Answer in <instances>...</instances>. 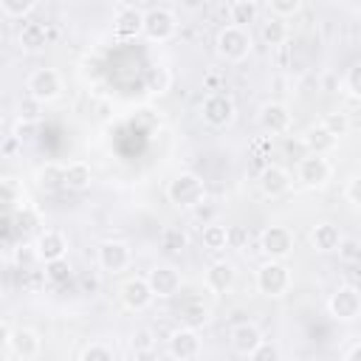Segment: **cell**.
Wrapping results in <instances>:
<instances>
[{
  "label": "cell",
  "instance_id": "obj_1",
  "mask_svg": "<svg viewBox=\"0 0 361 361\" xmlns=\"http://www.w3.org/2000/svg\"><path fill=\"white\" fill-rule=\"evenodd\" d=\"M166 200L178 209H197L206 203V183L197 172H178L166 183Z\"/></svg>",
  "mask_w": 361,
  "mask_h": 361
},
{
  "label": "cell",
  "instance_id": "obj_2",
  "mask_svg": "<svg viewBox=\"0 0 361 361\" xmlns=\"http://www.w3.org/2000/svg\"><path fill=\"white\" fill-rule=\"evenodd\" d=\"M214 48H217V54H220L226 62H243V59L251 54V48H254L251 31L228 23V25H223V28L217 31Z\"/></svg>",
  "mask_w": 361,
  "mask_h": 361
},
{
  "label": "cell",
  "instance_id": "obj_3",
  "mask_svg": "<svg viewBox=\"0 0 361 361\" xmlns=\"http://www.w3.org/2000/svg\"><path fill=\"white\" fill-rule=\"evenodd\" d=\"M290 282H293L290 268L285 262H279V259H268V262H262L257 268V290L262 296L279 299V296H285L290 290Z\"/></svg>",
  "mask_w": 361,
  "mask_h": 361
},
{
  "label": "cell",
  "instance_id": "obj_4",
  "mask_svg": "<svg viewBox=\"0 0 361 361\" xmlns=\"http://www.w3.org/2000/svg\"><path fill=\"white\" fill-rule=\"evenodd\" d=\"M234 113H237L234 99H231L228 93H223V90H212V93H206L203 102H200V118H203V124H209L212 130L228 127V124L234 121Z\"/></svg>",
  "mask_w": 361,
  "mask_h": 361
},
{
  "label": "cell",
  "instance_id": "obj_5",
  "mask_svg": "<svg viewBox=\"0 0 361 361\" xmlns=\"http://www.w3.org/2000/svg\"><path fill=\"white\" fill-rule=\"evenodd\" d=\"M327 310L336 322H355L361 316V290L355 285H338L327 299Z\"/></svg>",
  "mask_w": 361,
  "mask_h": 361
},
{
  "label": "cell",
  "instance_id": "obj_6",
  "mask_svg": "<svg viewBox=\"0 0 361 361\" xmlns=\"http://www.w3.org/2000/svg\"><path fill=\"white\" fill-rule=\"evenodd\" d=\"M25 90L31 99H37L39 104L54 102L62 93V76L54 68H37L28 79H25Z\"/></svg>",
  "mask_w": 361,
  "mask_h": 361
},
{
  "label": "cell",
  "instance_id": "obj_7",
  "mask_svg": "<svg viewBox=\"0 0 361 361\" xmlns=\"http://www.w3.org/2000/svg\"><path fill=\"white\" fill-rule=\"evenodd\" d=\"M293 245H296V237L288 226H268L262 234H259V248L268 259H285L293 254Z\"/></svg>",
  "mask_w": 361,
  "mask_h": 361
},
{
  "label": "cell",
  "instance_id": "obj_8",
  "mask_svg": "<svg viewBox=\"0 0 361 361\" xmlns=\"http://www.w3.org/2000/svg\"><path fill=\"white\" fill-rule=\"evenodd\" d=\"M178 31V20L169 8L164 6H152L144 11V37L152 42H166L172 34Z\"/></svg>",
  "mask_w": 361,
  "mask_h": 361
},
{
  "label": "cell",
  "instance_id": "obj_9",
  "mask_svg": "<svg viewBox=\"0 0 361 361\" xmlns=\"http://www.w3.org/2000/svg\"><path fill=\"white\" fill-rule=\"evenodd\" d=\"M296 178H299V183L302 186H307V189H322V186H327V180L333 178V166H330V161L324 158V155H305L302 161H299V166H296Z\"/></svg>",
  "mask_w": 361,
  "mask_h": 361
},
{
  "label": "cell",
  "instance_id": "obj_10",
  "mask_svg": "<svg viewBox=\"0 0 361 361\" xmlns=\"http://www.w3.org/2000/svg\"><path fill=\"white\" fill-rule=\"evenodd\" d=\"M3 341H6V347L17 355V358H34L37 353H39V347H42V341H39V336H37V330H31V327H8V322H3Z\"/></svg>",
  "mask_w": 361,
  "mask_h": 361
},
{
  "label": "cell",
  "instance_id": "obj_11",
  "mask_svg": "<svg viewBox=\"0 0 361 361\" xmlns=\"http://www.w3.org/2000/svg\"><path fill=\"white\" fill-rule=\"evenodd\" d=\"M130 259H133V251H130V245L121 243V240H104V243L99 245V251H96V262H99V268L107 271V274H121V271L130 265Z\"/></svg>",
  "mask_w": 361,
  "mask_h": 361
},
{
  "label": "cell",
  "instance_id": "obj_12",
  "mask_svg": "<svg viewBox=\"0 0 361 361\" xmlns=\"http://www.w3.org/2000/svg\"><path fill=\"white\" fill-rule=\"evenodd\" d=\"M34 254L45 265L48 262H56V259H65V254H68V237L62 231H56V228H45L34 240Z\"/></svg>",
  "mask_w": 361,
  "mask_h": 361
},
{
  "label": "cell",
  "instance_id": "obj_13",
  "mask_svg": "<svg viewBox=\"0 0 361 361\" xmlns=\"http://www.w3.org/2000/svg\"><path fill=\"white\" fill-rule=\"evenodd\" d=\"M166 353L175 361H192L200 355V336L192 327H178L169 338H166Z\"/></svg>",
  "mask_w": 361,
  "mask_h": 361
},
{
  "label": "cell",
  "instance_id": "obj_14",
  "mask_svg": "<svg viewBox=\"0 0 361 361\" xmlns=\"http://www.w3.org/2000/svg\"><path fill=\"white\" fill-rule=\"evenodd\" d=\"M113 31L121 39L144 34V11L130 6V3H116V17H113Z\"/></svg>",
  "mask_w": 361,
  "mask_h": 361
},
{
  "label": "cell",
  "instance_id": "obj_15",
  "mask_svg": "<svg viewBox=\"0 0 361 361\" xmlns=\"http://www.w3.org/2000/svg\"><path fill=\"white\" fill-rule=\"evenodd\" d=\"M257 118H259V127L265 133H271V135H282L293 124V116H290L288 104H282V102H265L259 107V116Z\"/></svg>",
  "mask_w": 361,
  "mask_h": 361
},
{
  "label": "cell",
  "instance_id": "obj_16",
  "mask_svg": "<svg viewBox=\"0 0 361 361\" xmlns=\"http://www.w3.org/2000/svg\"><path fill=\"white\" fill-rule=\"evenodd\" d=\"M152 299H155V293H152L147 276H133V279H127V282L121 285V305H124L127 310H133V313L147 310V307L152 305Z\"/></svg>",
  "mask_w": 361,
  "mask_h": 361
},
{
  "label": "cell",
  "instance_id": "obj_17",
  "mask_svg": "<svg viewBox=\"0 0 361 361\" xmlns=\"http://www.w3.org/2000/svg\"><path fill=\"white\" fill-rule=\"evenodd\" d=\"M147 282H149V288H152V293L158 299H169V296H175L180 290V274L172 265H155L147 274Z\"/></svg>",
  "mask_w": 361,
  "mask_h": 361
},
{
  "label": "cell",
  "instance_id": "obj_18",
  "mask_svg": "<svg viewBox=\"0 0 361 361\" xmlns=\"http://www.w3.org/2000/svg\"><path fill=\"white\" fill-rule=\"evenodd\" d=\"M228 341H231V350H234L237 355H245V358H248L265 338H262V330H259L254 322H240V324L231 327Z\"/></svg>",
  "mask_w": 361,
  "mask_h": 361
},
{
  "label": "cell",
  "instance_id": "obj_19",
  "mask_svg": "<svg viewBox=\"0 0 361 361\" xmlns=\"http://www.w3.org/2000/svg\"><path fill=\"white\" fill-rule=\"evenodd\" d=\"M290 172L285 169V166H276V164H271V166H265L262 172H259V178H257V186H259V192L265 195V197H282L288 189H290Z\"/></svg>",
  "mask_w": 361,
  "mask_h": 361
},
{
  "label": "cell",
  "instance_id": "obj_20",
  "mask_svg": "<svg viewBox=\"0 0 361 361\" xmlns=\"http://www.w3.org/2000/svg\"><path fill=\"white\" fill-rule=\"evenodd\" d=\"M234 282H237V271H234L231 262L217 259V262H212L206 268V288L212 293H228L234 288Z\"/></svg>",
  "mask_w": 361,
  "mask_h": 361
},
{
  "label": "cell",
  "instance_id": "obj_21",
  "mask_svg": "<svg viewBox=\"0 0 361 361\" xmlns=\"http://www.w3.org/2000/svg\"><path fill=\"white\" fill-rule=\"evenodd\" d=\"M341 240H344V237H341L338 226H336V223H330V220L316 223V226H313V231H310V243H313V248H316V251H322V254L338 251Z\"/></svg>",
  "mask_w": 361,
  "mask_h": 361
},
{
  "label": "cell",
  "instance_id": "obj_22",
  "mask_svg": "<svg viewBox=\"0 0 361 361\" xmlns=\"http://www.w3.org/2000/svg\"><path fill=\"white\" fill-rule=\"evenodd\" d=\"M302 144L307 147V152H310V155H327V152H333V149L338 147V138H336L333 133H327L322 124H316V127L305 130Z\"/></svg>",
  "mask_w": 361,
  "mask_h": 361
},
{
  "label": "cell",
  "instance_id": "obj_23",
  "mask_svg": "<svg viewBox=\"0 0 361 361\" xmlns=\"http://www.w3.org/2000/svg\"><path fill=\"white\" fill-rule=\"evenodd\" d=\"M20 48L34 54V51H42L48 45V34H45V25L42 23H23L20 28Z\"/></svg>",
  "mask_w": 361,
  "mask_h": 361
},
{
  "label": "cell",
  "instance_id": "obj_24",
  "mask_svg": "<svg viewBox=\"0 0 361 361\" xmlns=\"http://www.w3.org/2000/svg\"><path fill=\"white\" fill-rule=\"evenodd\" d=\"M34 180H37V186H39V189H45V192H56V189H62V186H65V166H62V164L48 161L45 166H39V169H37Z\"/></svg>",
  "mask_w": 361,
  "mask_h": 361
},
{
  "label": "cell",
  "instance_id": "obj_25",
  "mask_svg": "<svg viewBox=\"0 0 361 361\" xmlns=\"http://www.w3.org/2000/svg\"><path fill=\"white\" fill-rule=\"evenodd\" d=\"M259 14V6L257 0H231L228 3V20L231 25H240V28H248Z\"/></svg>",
  "mask_w": 361,
  "mask_h": 361
},
{
  "label": "cell",
  "instance_id": "obj_26",
  "mask_svg": "<svg viewBox=\"0 0 361 361\" xmlns=\"http://www.w3.org/2000/svg\"><path fill=\"white\" fill-rule=\"evenodd\" d=\"M259 34H262V42H265V45L276 48V45H282V42L288 39V23H285L282 17L268 14V17L262 20V25H259Z\"/></svg>",
  "mask_w": 361,
  "mask_h": 361
},
{
  "label": "cell",
  "instance_id": "obj_27",
  "mask_svg": "<svg viewBox=\"0 0 361 361\" xmlns=\"http://www.w3.org/2000/svg\"><path fill=\"white\" fill-rule=\"evenodd\" d=\"M90 180H93L90 164H85V161H71V164L65 166V186H68V189L82 192V189L90 186Z\"/></svg>",
  "mask_w": 361,
  "mask_h": 361
},
{
  "label": "cell",
  "instance_id": "obj_28",
  "mask_svg": "<svg viewBox=\"0 0 361 361\" xmlns=\"http://www.w3.org/2000/svg\"><path fill=\"white\" fill-rule=\"evenodd\" d=\"M209 316L212 313H209V307L200 299H189V302L180 305V322H183V327L197 330V327H203L209 322Z\"/></svg>",
  "mask_w": 361,
  "mask_h": 361
},
{
  "label": "cell",
  "instance_id": "obj_29",
  "mask_svg": "<svg viewBox=\"0 0 361 361\" xmlns=\"http://www.w3.org/2000/svg\"><path fill=\"white\" fill-rule=\"evenodd\" d=\"M200 240H203V248H209V251L217 254V251L228 248V226H223V223H206Z\"/></svg>",
  "mask_w": 361,
  "mask_h": 361
},
{
  "label": "cell",
  "instance_id": "obj_30",
  "mask_svg": "<svg viewBox=\"0 0 361 361\" xmlns=\"http://www.w3.org/2000/svg\"><path fill=\"white\" fill-rule=\"evenodd\" d=\"M169 85H172V73H169V68H164V65H152V68L147 71V90H149V93L161 96V93L169 90Z\"/></svg>",
  "mask_w": 361,
  "mask_h": 361
},
{
  "label": "cell",
  "instance_id": "obj_31",
  "mask_svg": "<svg viewBox=\"0 0 361 361\" xmlns=\"http://www.w3.org/2000/svg\"><path fill=\"white\" fill-rule=\"evenodd\" d=\"M319 124H322L327 133H333L336 138H341V135H347V133H350V116H347V113H338V110L324 113Z\"/></svg>",
  "mask_w": 361,
  "mask_h": 361
},
{
  "label": "cell",
  "instance_id": "obj_32",
  "mask_svg": "<svg viewBox=\"0 0 361 361\" xmlns=\"http://www.w3.org/2000/svg\"><path fill=\"white\" fill-rule=\"evenodd\" d=\"M37 8V0H0V11L11 20H23Z\"/></svg>",
  "mask_w": 361,
  "mask_h": 361
},
{
  "label": "cell",
  "instance_id": "obj_33",
  "mask_svg": "<svg viewBox=\"0 0 361 361\" xmlns=\"http://www.w3.org/2000/svg\"><path fill=\"white\" fill-rule=\"evenodd\" d=\"M130 347H133L135 355L152 353V347H155V333H152L149 327H138V330L133 333V338H130Z\"/></svg>",
  "mask_w": 361,
  "mask_h": 361
},
{
  "label": "cell",
  "instance_id": "obj_34",
  "mask_svg": "<svg viewBox=\"0 0 361 361\" xmlns=\"http://www.w3.org/2000/svg\"><path fill=\"white\" fill-rule=\"evenodd\" d=\"M45 279L51 285H65L71 279V262L68 259H56V262H48L45 265Z\"/></svg>",
  "mask_w": 361,
  "mask_h": 361
},
{
  "label": "cell",
  "instance_id": "obj_35",
  "mask_svg": "<svg viewBox=\"0 0 361 361\" xmlns=\"http://www.w3.org/2000/svg\"><path fill=\"white\" fill-rule=\"evenodd\" d=\"M79 361H116V355H113V350H110L107 344L93 341V344H87V347L82 350Z\"/></svg>",
  "mask_w": 361,
  "mask_h": 361
},
{
  "label": "cell",
  "instance_id": "obj_36",
  "mask_svg": "<svg viewBox=\"0 0 361 361\" xmlns=\"http://www.w3.org/2000/svg\"><path fill=\"white\" fill-rule=\"evenodd\" d=\"M299 8H302V0H271V3H268V11H271L274 17H282V20L299 14Z\"/></svg>",
  "mask_w": 361,
  "mask_h": 361
},
{
  "label": "cell",
  "instance_id": "obj_37",
  "mask_svg": "<svg viewBox=\"0 0 361 361\" xmlns=\"http://www.w3.org/2000/svg\"><path fill=\"white\" fill-rule=\"evenodd\" d=\"M161 245H164L169 254H178V251L186 248V234H183L180 228H166L164 237H161Z\"/></svg>",
  "mask_w": 361,
  "mask_h": 361
},
{
  "label": "cell",
  "instance_id": "obj_38",
  "mask_svg": "<svg viewBox=\"0 0 361 361\" xmlns=\"http://www.w3.org/2000/svg\"><path fill=\"white\" fill-rule=\"evenodd\" d=\"M338 257H341L344 262H361V240L344 237L341 245H338Z\"/></svg>",
  "mask_w": 361,
  "mask_h": 361
},
{
  "label": "cell",
  "instance_id": "obj_39",
  "mask_svg": "<svg viewBox=\"0 0 361 361\" xmlns=\"http://www.w3.org/2000/svg\"><path fill=\"white\" fill-rule=\"evenodd\" d=\"M17 116H20V121L37 124V118H39V102L31 99V96H25V99L20 102V107H17Z\"/></svg>",
  "mask_w": 361,
  "mask_h": 361
},
{
  "label": "cell",
  "instance_id": "obj_40",
  "mask_svg": "<svg viewBox=\"0 0 361 361\" xmlns=\"http://www.w3.org/2000/svg\"><path fill=\"white\" fill-rule=\"evenodd\" d=\"M344 87H347V93H350L353 99H361V62L353 65V68L347 71V76H344Z\"/></svg>",
  "mask_w": 361,
  "mask_h": 361
},
{
  "label": "cell",
  "instance_id": "obj_41",
  "mask_svg": "<svg viewBox=\"0 0 361 361\" xmlns=\"http://www.w3.org/2000/svg\"><path fill=\"white\" fill-rule=\"evenodd\" d=\"M248 361H279V350H276V344L262 341V344L248 355Z\"/></svg>",
  "mask_w": 361,
  "mask_h": 361
},
{
  "label": "cell",
  "instance_id": "obj_42",
  "mask_svg": "<svg viewBox=\"0 0 361 361\" xmlns=\"http://www.w3.org/2000/svg\"><path fill=\"white\" fill-rule=\"evenodd\" d=\"M344 197H347L353 206H361V172L353 175V178L347 180V186H344Z\"/></svg>",
  "mask_w": 361,
  "mask_h": 361
},
{
  "label": "cell",
  "instance_id": "obj_43",
  "mask_svg": "<svg viewBox=\"0 0 361 361\" xmlns=\"http://www.w3.org/2000/svg\"><path fill=\"white\" fill-rule=\"evenodd\" d=\"M248 240V231L243 226H228V248H243Z\"/></svg>",
  "mask_w": 361,
  "mask_h": 361
},
{
  "label": "cell",
  "instance_id": "obj_44",
  "mask_svg": "<svg viewBox=\"0 0 361 361\" xmlns=\"http://www.w3.org/2000/svg\"><path fill=\"white\" fill-rule=\"evenodd\" d=\"M14 200H17V183H14V178H3V203L11 209Z\"/></svg>",
  "mask_w": 361,
  "mask_h": 361
},
{
  "label": "cell",
  "instance_id": "obj_45",
  "mask_svg": "<svg viewBox=\"0 0 361 361\" xmlns=\"http://www.w3.org/2000/svg\"><path fill=\"white\" fill-rule=\"evenodd\" d=\"M31 130H34V124H28V121H17V127H14V138L23 144L25 138H31Z\"/></svg>",
  "mask_w": 361,
  "mask_h": 361
},
{
  "label": "cell",
  "instance_id": "obj_46",
  "mask_svg": "<svg viewBox=\"0 0 361 361\" xmlns=\"http://www.w3.org/2000/svg\"><path fill=\"white\" fill-rule=\"evenodd\" d=\"M344 361H361V344H353L350 347V353H347V358Z\"/></svg>",
  "mask_w": 361,
  "mask_h": 361
}]
</instances>
